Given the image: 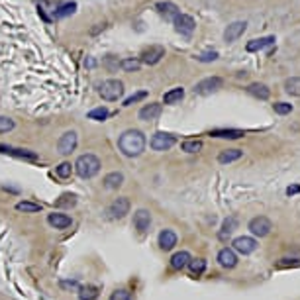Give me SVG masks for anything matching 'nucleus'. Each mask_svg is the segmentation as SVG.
Segmentation results:
<instances>
[{"label": "nucleus", "mask_w": 300, "mask_h": 300, "mask_svg": "<svg viewBox=\"0 0 300 300\" xmlns=\"http://www.w3.org/2000/svg\"><path fill=\"white\" fill-rule=\"evenodd\" d=\"M118 147L126 157H138L145 149V136L139 130H126L118 139Z\"/></svg>", "instance_id": "nucleus-1"}, {"label": "nucleus", "mask_w": 300, "mask_h": 300, "mask_svg": "<svg viewBox=\"0 0 300 300\" xmlns=\"http://www.w3.org/2000/svg\"><path fill=\"white\" fill-rule=\"evenodd\" d=\"M73 169H75V173L81 179H92V177L98 175L100 159L96 155H92V153H85V155H81L75 161Z\"/></svg>", "instance_id": "nucleus-2"}, {"label": "nucleus", "mask_w": 300, "mask_h": 300, "mask_svg": "<svg viewBox=\"0 0 300 300\" xmlns=\"http://www.w3.org/2000/svg\"><path fill=\"white\" fill-rule=\"evenodd\" d=\"M98 94L104 100H108V102L122 98V94H124V83L122 81H116V79H108V81H104L98 87Z\"/></svg>", "instance_id": "nucleus-3"}, {"label": "nucleus", "mask_w": 300, "mask_h": 300, "mask_svg": "<svg viewBox=\"0 0 300 300\" xmlns=\"http://www.w3.org/2000/svg\"><path fill=\"white\" fill-rule=\"evenodd\" d=\"M175 143H177V138L173 136V134L157 132V134H153V138H151V149L167 151V149H171Z\"/></svg>", "instance_id": "nucleus-4"}, {"label": "nucleus", "mask_w": 300, "mask_h": 300, "mask_svg": "<svg viewBox=\"0 0 300 300\" xmlns=\"http://www.w3.org/2000/svg\"><path fill=\"white\" fill-rule=\"evenodd\" d=\"M271 230H273V224H271V220L265 218V216H257V218H253L249 222V232L253 236H257V238L269 236Z\"/></svg>", "instance_id": "nucleus-5"}, {"label": "nucleus", "mask_w": 300, "mask_h": 300, "mask_svg": "<svg viewBox=\"0 0 300 300\" xmlns=\"http://www.w3.org/2000/svg\"><path fill=\"white\" fill-rule=\"evenodd\" d=\"M128 212H130V200L126 198V196L116 198L112 204L108 206V210H106L110 220H120V218H124Z\"/></svg>", "instance_id": "nucleus-6"}, {"label": "nucleus", "mask_w": 300, "mask_h": 300, "mask_svg": "<svg viewBox=\"0 0 300 300\" xmlns=\"http://www.w3.org/2000/svg\"><path fill=\"white\" fill-rule=\"evenodd\" d=\"M222 85H224V81H222L220 77H208V79H204V81L196 83L194 92H196V94H212V92H216V90H220Z\"/></svg>", "instance_id": "nucleus-7"}, {"label": "nucleus", "mask_w": 300, "mask_h": 300, "mask_svg": "<svg viewBox=\"0 0 300 300\" xmlns=\"http://www.w3.org/2000/svg\"><path fill=\"white\" fill-rule=\"evenodd\" d=\"M163 57H165V47L163 45H149L147 49L141 51L139 61L145 63V65H157Z\"/></svg>", "instance_id": "nucleus-8"}, {"label": "nucleus", "mask_w": 300, "mask_h": 300, "mask_svg": "<svg viewBox=\"0 0 300 300\" xmlns=\"http://www.w3.org/2000/svg\"><path fill=\"white\" fill-rule=\"evenodd\" d=\"M173 24H175V30L181 34V36H190V34L194 32V28H196L194 18L188 16V14H179Z\"/></svg>", "instance_id": "nucleus-9"}, {"label": "nucleus", "mask_w": 300, "mask_h": 300, "mask_svg": "<svg viewBox=\"0 0 300 300\" xmlns=\"http://www.w3.org/2000/svg\"><path fill=\"white\" fill-rule=\"evenodd\" d=\"M77 132H65L61 138H59V143H57V149L61 155H71L73 151L77 149Z\"/></svg>", "instance_id": "nucleus-10"}, {"label": "nucleus", "mask_w": 300, "mask_h": 300, "mask_svg": "<svg viewBox=\"0 0 300 300\" xmlns=\"http://www.w3.org/2000/svg\"><path fill=\"white\" fill-rule=\"evenodd\" d=\"M232 249L241 253V255H249L257 249V241L253 238H247V236H241V238H236L234 243H232Z\"/></svg>", "instance_id": "nucleus-11"}, {"label": "nucleus", "mask_w": 300, "mask_h": 300, "mask_svg": "<svg viewBox=\"0 0 300 300\" xmlns=\"http://www.w3.org/2000/svg\"><path fill=\"white\" fill-rule=\"evenodd\" d=\"M151 226V214L145 208H139L138 212L134 214V228L138 230L139 234H145Z\"/></svg>", "instance_id": "nucleus-12"}, {"label": "nucleus", "mask_w": 300, "mask_h": 300, "mask_svg": "<svg viewBox=\"0 0 300 300\" xmlns=\"http://www.w3.org/2000/svg\"><path fill=\"white\" fill-rule=\"evenodd\" d=\"M155 10L161 14L167 22H175V18L181 14L179 6L173 4V2H157V4H155Z\"/></svg>", "instance_id": "nucleus-13"}, {"label": "nucleus", "mask_w": 300, "mask_h": 300, "mask_svg": "<svg viewBox=\"0 0 300 300\" xmlns=\"http://www.w3.org/2000/svg\"><path fill=\"white\" fill-rule=\"evenodd\" d=\"M161 104L159 102H151V104H145L141 110H139V120H143V122H153V120H157L159 116H161Z\"/></svg>", "instance_id": "nucleus-14"}, {"label": "nucleus", "mask_w": 300, "mask_h": 300, "mask_svg": "<svg viewBox=\"0 0 300 300\" xmlns=\"http://www.w3.org/2000/svg\"><path fill=\"white\" fill-rule=\"evenodd\" d=\"M218 263H220L224 269H234V267L238 265V255H236V251L230 249V247L220 249V253H218Z\"/></svg>", "instance_id": "nucleus-15"}, {"label": "nucleus", "mask_w": 300, "mask_h": 300, "mask_svg": "<svg viewBox=\"0 0 300 300\" xmlns=\"http://www.w3.org/2000/svg\"><path fill=\"white\" fill-rule=\"evenodd\" d=\"M47 224L53 226L55 230H67V228L73 224V222H71V216H67V214L53 212V214L47 216Z\"/></svg>", "instance_id": "nucleus-16"}, {"label": "nucleus", "mask_w": 300, "mask_h": 300, "mask_svg": "<svg viewBox=\"0 0 300 300\" xmlns=\"http://www.w3.org/2000/svg\"><path fill=\"white\" fill-rule=\"evenodd\" d=\"M0 153L14 155V157H20V159H30V161H36L38 159V153L28 149H16V147H10V145H0Z\"/></svg>", "instance_id": "nucleus-17"}, {"label": "nucleus", "mask_w": 300, "mask_h": 300, "mask_svg": "<svg viewBox=\"0 0 300 300\" xmlns=\"http://www.w3.org/2000/svg\"><path fill=\"white\" fill-rule=\"evenodd\" d=\"M245 28H247V22H234V24H230L224 32V39L226 41H236L245 32Z\"/></svg>", "instance_id": "nucleus-18"}, {"label": "nucleus", "mask_w": 300, "mask_h": 300, "mask_svg": "<svg viewBox=\"0 0 300 300\" xmlns=\"http://www.w3.org/2000/svg\"><path fill=\"white\" fill-rule=\"evenodd\" d=\"M275 45V36H267V38H259V39H251L249 43L245 45V49L249 53H255V51H261L265 47H271Z\"/></svg>", "instance_id": "nucleus-19"}, {"label": "nucleus", "mask_w": 300, "mask_h": 300, "mask_svg": "<svg viewBox=\"0 0 300 300\" xmlns=\"http://www.w3.org/2000/svg\"><path fill=\"white\" fill-rule=\"evenodd\" d=\"M177 245V234L173 230H163L159 234V247L163 251H171Z\"/></svg>", "instance_id": "nucleus-20"}, {"label": "nucleus", "mask_w": 300, "mask_h": 300, "mask_svg": "<svg viewBox=\"0 0 300 300\" xmlns=\"http://www.w3.org/2000/svg\"><path fill=\"white\" fill-rule=\"evenodd\" d=\"M122 183H124V175L120 171L108 173V175L104 177V181H102L104 188H108V190H118V188L122 187Z\"/></svg>", "instance_id": "nucleus-21"}, {"label": "nucleus", "mask_w": 300, "mask_h": 300, "mask_svg": "<svg viewBox=\"0 0 300 300\" xmlns=\"http://www.w3.org/2000/svg\"><path fill=\"white\" fill-rule=\"evenodd\" d=\"M188 263H190V253L188 251H179L171 257V267L177 269V271H183L185 267H188Z\"/></svg>", "instance_id": "nucleus-22"}, {"label": "nucleus", "mask_w": 300, "mask_h": 300, "mask_svg": "<svg viewBox=\"0 0 300 300\" xmlns=\"http://www.w3.org/2000/svg\"><path fill=\"white\" fill-rule=\"evenodd\" d=\"M247 92H249L251 96H255V98L259 100H267L271 96V90L267 88V85H263V83H253V85H249Z\"/></svg>", "instance_id": "nucleus-23"}, {"label": "nucleus", "mask_w": 300, "mask_h": 300, "mask_svg": "<svg viewBox=\"0 0 300 300\" xmlns=\"http://www.w3.org/2000/svg\"><path fill=\"white\" fill-rule=\"evenodd\" d=\"M77 10V4L75 2H65V4H57L55 6V10H53V18H67V16H71V14H75Z\"/></svg>", "instance_id": "nucleus-24"}, {"label": "nucleus", "mask_w": 300, "mask_h": 300, "mask_svg": "<svg viewBox=\"0 0 300 300\" xmlns=\"http://www.w3.org/2000/svg\"><path fill=\"white\" fill-rule=\"evenodd\" d=\"M100 296L98 287L94 285H85L79 288V300H96Z\"/></svg>", "instance_id": "nucleus-25"}, {"label": "nucleus", "mask_w": 300, "mask_h": 300, "mask_svg": "<svg viewBox=\"0 0 300 300\" xmlns=\"http://www.w3.org/2000/svg\"><path fill=\"white\" fill-rule=\"evenodd\" d=\"M210 136L212 138H224V139H239L243 138L245 134L241 130H214V132H210Z\"/></svg>", "instance_id": "nucleus-26"}, {"label": "nucleus", "mask_w": 300, "mask_h": 300, "mask_svg": "<svg viewBox=\"0 0 300 300\" xmlns=\"http://www.w3.org/2000/svg\"><path fill=\"white\" fill-rule=\"evenodd\" d=\"M236 226H238V220H236V218H228V220H224V224H222V230H220L218 238L222 239V241H226V239L234 234Z\"/></svg>", "instance_id": "nucleus-27"}, {"label": "nucleus", "mask_w": 300, "mask_h": 300, "mask_svg": "<svg viewBox=\"0 0 300 300\" xmlns=\"http://www.w3.org/2000/svg\"><path fill=\"white\" fill-rule=\"evenodd\" d=\"M241 155H243V151L241 149H226L218 155V161L222 163V165H226V163H234V161H238V159H241Z\"/></svg>", "instance_id": "nucleus-28"}, {"label": "nucleus", "mask_w": 300, "mask_h": 300, "mask_svg": "<svg viewBox=\"0 0 300 300\" xmlns=\"http://www.w3.org/2000/svg\"><path fill=\"white\" fill-rule=\"evenodd\" d=\"M185 96V90L183 88H173V90H169V92H165L163 94V102L165 104H177V102H181Z\"/></svg>", "instance_id": "nucleus-29"}, {"label": "nucleus", "mask_w": 300, "mask_h": 300, "mask_svg": "<svg viewBox=\"0 0 300 300\" xmlns=\"http://www.w3.org/2000/svg\"><path fill=\"white\" fill-rule=\"evenodd\" d=\"M16 210H18V212H26V214H36L41 210V204L30 202V200H22V202L16 204Z\"/></svg>", "instance_id": "nucleus-30"}, {"label": "nucleus", "mask_w": 300, "mask_h": 300, "mask_svg": "<svg viewBox=\"0 0 300 300\" xmlns=\"http://www.w3.org/2000/svg\"><path fill=\"white\" fill-rule=\"evenodd\" d=\"M285 90L290 96H300V77H290L285 81Z\"/></svg>", "instance_id": "nucleus-31"}, {"label": "nucleus", "mask_w": 300, "mask_h": 300, "mask_svg": "<svg viewBox=\"0 0 300 300\" xmlns=\"http://www.w3.org/2000/svg\"><path fill=\"white\" fill-rule=\"evenodd\" d=\"M77 204V196L75 194H63L59 198L55 200V206L57 208H73Z\"/></svg>", "instance_id": "nucleus-32"}, {"label": "nucleus", "mask_w": 300, "mask_h": 300, "mask_svg": "<svg viewBox=\"0 0 300 300\" xmlns=\"http://www.w3.org/2000/svg\"><path fill=\"white\" fill-rule=\"evenodd\" d=\"M188 269L194 277H200L204 271H206V261L204 259H190L188 263Z\"/></svg>", "instance_id": "nucleus-33"}, {"label": "nucleus", "mask_w": 300, "mask_h": 300, "mask_svg": "<svg viewBox=\"0 0 300 300\" xmlns=\"http://www.w3.org/2000/svg\"><path fill=\"white\" fill-rule=\"evenodd\" d=\"M181 149L187 151V153H196V151L202 149V141L200 139H185L181 143Z\"/></svg>", "instance_id": "nucleus-34"}, {"label": "nucleus", "mask_w": 300, "mask_h": 300, "mask_svg": "<svg viewBox=\"0 0 300 300\" xmlns=\"http://www.w3.org/2000/svg\"><path fill=\"white\" fill-rule=\"evenodd\" d=\"M108 116H110V112H108V108H104V106L92 108V110L88 112V118H90V120H96V122H104Z\"/></svg>", "instance_id": "nucleus-35"}, {"label": "nucleus", "mask_w": 300, "mask_h": 300, "mask_svg": "<svg viewBox=\"0 0 300 300\" xmlns=\"http://www.w3.org/2000/svg\"><path fill=\"white\" fill-rule=\"evenodd\" d=\"M75 169H73V165L67 161L59 163L57 167H55V173H57V177H61V179H67V177H71V173H73Z\"/></svg>", "instance_id": "nucleus-36"}, {"label": "nucleus", "mask_w": 300, "mask_h": 300, "mask_svg": "<svg viewBox=\"0 0 300 300\" xmlns=\"http://www.w3.org/2000/svg\"><path fill=\"white\" fill-rule=\"evenodd\" d=\"M120 67L128 71V73H134V71H139V67H141V61L139 59H122L120 61Z\"/></svg>", "instance_id": "nucleus-37"}, {"label": "nucleus", "mask_w": 300, "mask_h": 300, "mask_svg": "<svg viewBox=\"0 0 300 300\" xmlns=\"http://www.w3.org/2000/svg\"><path fill=\"white\" fill-rule=\"evenodd\" d=\"M273 110H275L277 114H281V116H285V114L292 112V104H287V102H275V104H273Z\"/></svg>", "instance_id": "nucleus-38"}, {"label": "nucleus", "mask_w": 300, "mask_h": 300, "mask_svg": "<svg viewBox=\"0 0 300 300\" xmlns=\"http://www.w3.org/2000/svg\"><path fill=\"white\" fill-rule=\"evenodd\" d=\"M110 300H132V292L130 290H126V288H118V290H114Z\"/></svg>", "instance_id": "nucleus-39"}, {"label": "nucleus", "mask_w": 300, "mask_h": 300, "mask_svg": "<svg viewBox=\"0 0 300 300\" xmlns=\"http://www.w3.org/2000/svg\"><path fill=\"white\" fill-rule=\"evenodd\" d=\"M10 130H14V120L6 118V116H0V134H6Z\"/></svg>", "instance_id": "nucleus-40"}, {"label": "nucleus", "mask_w": 300, "mask_h": 300, "mask_svg": "<svg viewBox=\"0 0 300 300\" xmlns=\"http://www.w3.org/2000/svg\"><path fill=\"white\" fill-rule=\"evenodd\" d=\"M59 287H61L63 290H69V292H79L81 285H79L77 281H61V283H59Z\"/></svg>", "instance_id": "nucleus-41"}, {"label": "nucleus", "mask_w": 300, "mask_h": 300, "mask_svg": "<svg viewBox=\"0 0 300 300\" xmlns=\"http://www.w3.org/2000/svg\"><path fill=\"white\" fill-rule=\"evenodd\" d=\"M196 59L202 63H210L214 59H218V51H204V53H200Z\"/></svg>", "instance_id": "nucleus-42"}, {"label": "nucleus", "mask_w": 300, "mask_h": 300, "mask_svg": "<svg viewBox=\"0 0 300 300\" xmlns=\"http://www.w3.org/2000/svg\"><path fill=\"white\" fill-rule=\"evenodd\" d=\"M145 96H147V92H145V90H141V92H136V94H132L130 98L124 100V106H132L134 102H139V100H143Z\"/></svg>", "instance_id": "nucleus-43"}, {"label": "nucleus", "mask_w": 300, "mask_h": 300, "mask_svg": "<svg viewBox=\"0 0 300 300\" xmlns=\"http://www.w3.org/2000/svg\"><path fill=\"white\" fill-rule=\"evenodd\" d=\"M300 192V187L296 185V187H288L287 188V194H298Z\"/></svg>", "instance_id": "nucleus-44"}, {"label": "nucleus", "mask_w": 300, "mask_h": 300, "mask_svg": "<svg viewBox=\"0 0 300 300\" xmlns=\"http://www.w3.org/2000/svg\"><path fill=\"white\" fill-rule=\"evenodd\" d=\"M104 28H106V24H98V28H94V30H90V34H92V36H96V34H98L100 30H104Z\"/></svg>", "instance_id": "nucleus-45"}, {"label": "nucleus", "mask_w": 300, "mask_h": 300, "mask_svg": "<svg viewBox=\"0 0 300 300\" xmlns=\"http://www.w3.org/2000/svg\"><path fill=\"white\" fill-rule=\"evenodd\" d=\"M94 65H96V61H94V59H90V57H88V59H85V67H94Z\"/></svg>", "instance_id": "nucleus-46"}]
</instances>
